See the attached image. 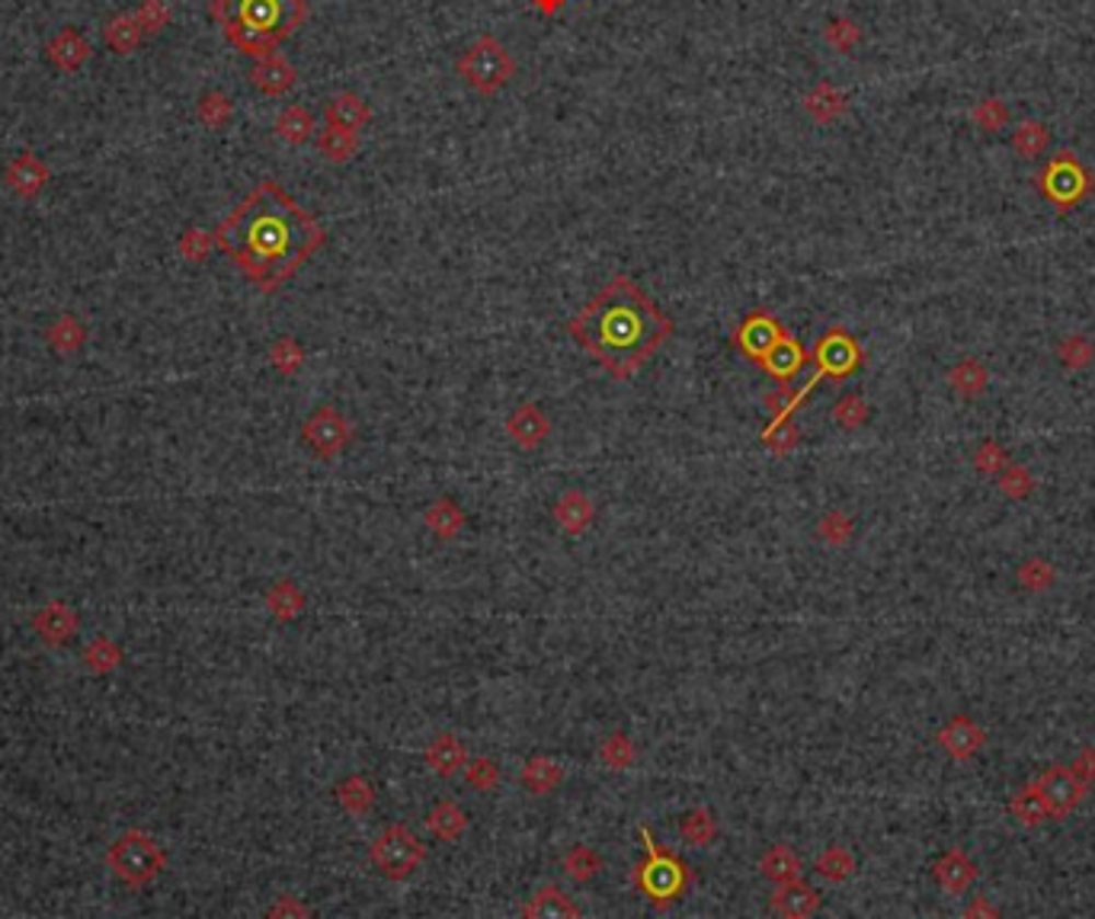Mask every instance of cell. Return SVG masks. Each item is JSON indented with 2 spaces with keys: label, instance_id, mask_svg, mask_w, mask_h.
Segmentation results:
<instances>
[{
  "label": "cell",
  "instance_id": "obj_1",
  "mask_svg": "<svg viewBox=\"0 0 1095 919\" xmlns=\"http://www.w3.org/2000/svg\"><path fill=\"white\" fill-rule=\"evenodd\" d=\"M215 244L260 292H276L324 244V228L276 180H263L215 228Z\"/></svg>",
  "mask_w": 1095,
  "mask_h": 919
},
{
  "label": "cell",
  "instance_id": "obj_2",
  "mask_svg": "<svg viewBox=\"0 0 1095 919\" xmlns=\"http://www.w3.org/2000/svg\"><path fill=\"white\" fill-rule=\"evenodd\" d=\"M567 331L612 376L629 378L664 346L673 324L632 279L615 276L577 318L567 321Z\"/></svg>",
  "mask_w": 1095,
  "mask_h": 919
},
{
  "label": "cell",
  "instance_id": "obj_3",
  "mask_svg": "<svg viewBox=\"0 0 1095 919\" xmlns=\"http://www.w3.org/2000/svg\"><path fill=\"white\" fill-rule=\"evenodd\" d=\"M221 36L247 58L273 55L308 20V0H211Z\"/></svg>",
  "mask_w": 1095,
  "mask_h": 919
},
{
  "label": "cell",
  "instance_id": "obj_4",
  "mask_svg": "<svg viewBox=\"0 0 1095 919\" xmlns=\"http://www.w3.org/2000/svg\"><path fill=\"white\" fill-rule=\"evenodd\" d=\"M1035 189L1038 196L1053 206L1057 215H1067L1076 206H1083L1095 193L1093 170L1086 168L1073 151H1057L1048 158V164L1035 173Z\"/></svg>",
  "mask_w": 1095,
  "mask_h": 919
},
{
  "label": "cell",
  "instance_id": "obj_5",
  "mask_svg": "<svg viewBox=\"0 0 1095 919\" xmlns=\"http://www.w3.org/2000/svg\"><path fill=\"white\" fill-rule=\"evenodd\" d=\"M456 71L464 84L481 96H494L516 78V61L506 51V45L494 36H481L468 45L462 58L456 61Z\"/></svg>",
  "mask_w": 1095,
  "mask_h": 919
},
{
  "label": "cell",
  "instance_id": "obj_6",
  "mask_svg": "<svg viewBox=\"0 0 1095 919\" xmlns=\"http://www.w3.org/2000/svg\"><path fill=\"white\" fill-rule=\"evenodd\" d=\"M110 872L119 877L126 887H148L154 877L168 869V852L141 830H126L119 836L110 852H106Z\"/></svg>",
  "mask_w": 1095,
  "mask_h": 919
},
{
  "label": "cell",
  "instance_id": "obj_7",
  "mask_svg": "<svg viewBox=\"0 0 1095 919\" xmlns=\"http://www.w3.org/2000/svg\"><path fill=\"white\" fill-rule=\"evenodd\" d=\"M1035 782H1038V789L1045 794V804H1048L1051 820H1067L1073 811L1083 807V801H1086V794H1090V785H1086L1070 766H1063V762L1048 766Z\"/></svg>",
  "mask_w": 1095,
  "mask_h": 919
},
{
  "label": "cell",
  "instance_id": "obj_8",
  "mask_svg": "<svg viewBox=\"0 0 1095 919\" xmlns=\"http://www.w3.org/2000/svg\"><path fill=\"white\" fill-rule=\"evenodd\" d=\"M814 359L820 366V376L845 378L862 366V349L843 328H833V331L820 336V343L814 349Z\"/></svg>",
  "mask_w": 1095,
  "mask_h": 919
},
{
  "label": "cell",
  "instance_id": "obj_9",
  "mask_svg": "<svg viewBox=\"0 0 1095 919\" xmlns=\"http://www.w3.org/2000/svg\"><path fill=\"white\" fill-rule=\"evenodd\" d=\"M51 180V170L45 164L36 151H20L7 168H3V186L20 196V199H36L45 189V183Z\"/></svg>",
  "mask_w": 1095,
  "mask_h": 919
},
{
  "label": "cell",
  "instance_id": "obj_10",
  "mask_svg": "<svg viewBox=\"0 0 1095 919\" xmlns=\"http://www.w3.org/2000/svg\"><path fill=\"white\" fill-rule=\"evenodd\" d=\"M938 747L948 753L955 762H970L973 756H980V750L987 747V731L968 717V714H955L942 731H938Z\"/></svg>",
  "mask_w": 1095,
  "mask_h": 919
},
{
  "label": "cell",
  "instance_id": "obj_11",
  "mask_svg": "<svg viewBox=\"0 0 1095 919\" xmlns=\"http://www.w3.org/2000/svg\"><path fill=\"white\" fill-rule=\"evenodd\" d=\"M90 55H93V45H90V39H87L81 30H74V26H65L55 39H48V45H45V61H48L55 71H61V74H74V71H81L87 61H90Z\"/></svg>",
  "mask_w": 1095,
  "mask_h": 919
},
{
  "label": "cell",
  "instance_id": "obj_12",
  "mask_svg": "<svg viewBox=\"0 0 1095 919\" xmlns=\"http://www.w3.org/2000/svg\"><path fill=\"white\" fill-rule=\"evenodd\" d=\"M33 631L48 647H65L81 631V619L68 602H48L33 616Z\"/></svg>",
  "mask_w": 1095,
  "mask_h": 919
},
{
  "label": "cell",
  "instance_id": "obj_13",
  "mask_svg": "<svg viewBox=\"0 0 1095 919\" xmlns=\"http://www.w3.org/2000/svg\"><path fill=\"white\" fill-rule=\"evenodd\" d=\"M932 877H935V884L945 894H965L970 884L977 881V865H973V859H970L965 849L955 846V849H948V852H942L935 859Z\"/></svg>",
  "mask_w": 1095,
  "mask_h": 919
},
{
  "label": "cell",
  "instance_id": "obj_14",
  "mask_svg": "<svg viewBox=\"0 0 1095 919\" xmlns=\"http://www.w3.org/2000/svg\"><path fill=\"white\" fill-rule=\"evenodd\" d=\"M251 84L260 90V93H266V96H283V93H289L292 87H296V81H298V71L279 55V51H273V55H263V58H256L253 61V68H251Z\"/></svg>",
  "mask_w": 1095,
  "mask_h": 919
},
{
  "label": "cell",
  "instance_id": "obj_15",
  "mask_svg": "<svg viewBox=\"0 0 1095 919\" xmlns=\"http://www.w3.org/2000/svg\"><path fill=\"white\" fill-rule=\"evenodd\" d=\"M782 336H785V328H782L772 314L757 311V314H750V318L740 324V331H737V346H740L747 356L762 359Z\"/></svg>",
  "mask_w": 1095,
  "mask_h": 919
},
{
  "label": "cell",
  "instance_id": "obj_16",
  "mask_svg": "<svg viewBox=\"0 0 1095 919\" xmlns=\"http://www.w3.org/2000/svg\"><path fill=\"white\" fill-rule=\"evenodd\" d=\"M324 123H327V128L359 131V128H366L372 123V110H369V103L356 90H339L337 96L327 103V110H324Z\"/></svg>",
  "mask_w": 1095,
  "mask_h": 919
},
{
  "label": "cell",
  "instance_id": "obj_17",
  "mask_svg": "<svg viewBox=\"0 0 1095 919\" xmlns=\"http://www.w3.org/2000/svg\"><path fill=\"white\" fill-rule=\"evenodd\" d=\"M1010 817L1018 824V827H1025V830H1038L1041 824L1051 820L1048 804H1045V794L1038 789V782H1028V785H1022L1018 792L1012 794Z\"/></svg>",
  "mask_w": 1095,
  "mask_h": 919
},
{
  "label": "cell",
  "instance_id": "obj_18",
  "mask_svg": "<svg viewBox=\"0 0 1095 919\" xmlns=\"http://www.w3.org/2000/svg\"><path fill=\"white\" fill-rule=\"evenodd\" d=\"M765 369H769V376H775L779 381H785V378H792V376H798L800 372V366L807 363V353L800 349V343L795 340V336H782L762 359H759Z\"/></svg>",
  "mask_w": 1095,
  "mask_h": 919
},
{
  "label": "cell",
  "instance_id": "obj_19",
  "mask_svg": "<svg viewBox=\"0 0 1095 919\" xmlns=\"http://www.w3.org/2000/svg\"><path fill=\"white\" fill-rule=\"evenodd\" d=\"M804 110L810 113L814 123L830 126V123H837V119L845 113V96L837 90V87L830 84V81H820V84L804 96Z\"/></svg>",
  "mask_w": 1095,
  "mask_h": 919
},
{
  "label": "cell",
  "instance_id": "obj_20",
  "mask_svg": "<svg viewBox=\"0 0 1095 919\" xmlns=\"http://www.w3.org/2000/svg\"><path fill=\"white\" fill-rule=\"evenodd\" d=\"M948 384H952V391L958 398L977 401L987 391V384H990V372H987V366L980 359H961V363H955L948 369Z\"/></svg>",
  "mask_w": 1095,
  "mask_h": 919
},
{
  "label": "cell",
  "instance_id": "obj_21",
  "mask_svg": "<svg viewBox=\"0 0 1095 919\" xmlns=\"http://www.w3.org/2000/svg\"><path fill=\"white\" fill-rule=\"evenodd\" d=\"M103 39H106V45H110L116 55H131V51L141 45V39H145V30H141V23H138L135 13H116V16L106 20V26H103Z\"/></svg>",
  "mask_w": 1095,
  "mask_h": 919
},
{
  "label": "cell",
  "instance_id": "obj_22",
  "mask_svg": "<svg viewBox=\"0 0 1095 919\" xmlns=\"http://www.w3.org/2000/svg\"><path fill=\"white\" fill-rule=\"evenodd\" d=\"M45 343H48L55 353H61V356H71V353L84 349L87 343L84 321L74 318V314H61V318L45 331Z\"/></svg>",
  "mask_w": 1095,
  "mask_h": 919
},
{
  "label": "cell",
  "instance_id": "obj_23",
  "mask_svg": "<svg viewBox=\"0 0 1095 919\" xmlns=\"http://www.w3.org/2000/svg\"><path fill=\"white\" fill-rule=\"evenodd\" d=\"M1048 145H1051V128L1045 126V123H1038V119H1025L1022 126L1012 131V151L1018 158L1035 161V158H1041L1048 151Z\"/></svg>",
  "mask_w": 1095,
  "mask_h": 919
},
{
  "label": "cell",
  "instance_id": "obj_24",
  "mask_svg": "<svg viewBox=\"0 0 1095 919\" xmlns=\"http://www.w3.org/2000/svg\"><path fill=\"white\" fill-rule=\"evenodd\" d=\"M81 664L93 676H110V673H116L119 664H123V647L113 637H93L84 647V654H81Z\"/></svg>",
  "mask_w": 1095,
  "mask_h": 919
},
{
  "label": "cell",
  "instance_id": "obj_25",
  "mask_svg": "<svg viewBox=\"0 0 1095 919\" xmlns=\"http://www.w3.org/2000/svg\"><path fill=\"white\" fill-rule=\"evenodd\" d=\"M318 151L334 161V164H343V161H353L359 154V131H346V128H324L318 135Z\"/></svg>",
  "mask_w": 1095,
  "mask_h": 919
},
{
  "label": "cell",
  "instance_id": "obj_26",
  "mask_svg": "<svg viewBox=\"0 0 1095 919\" xmlns=\"http://www.w3.org/2000/svg\"><path fill=\"white\" fill-rule=\"evenodd\" d=\"M1095 359V346L1090 336L1083 334H1067L1060 343H1057V363L1067 369V372H1083L1090 369Z\"/></svg>",
  "mask_w": 1095,
  "mask_h": 919
},
{
  "label": "cell",
  "instance_id": "obj_27",
  "mask_svg": "<svg viewBox=\"0 0 1095 919\" xmlns=\"http://www.w3.org/2000/svg\"><path fill=\"white\" fill-rule=\"evenodd\" d=\"M276 135L289 145H304L314 135V116L304 106H286L276 116Z\"/></svg>",
  "mask_w": 1095,
  "mask_h": 919
},
{
  "label": "cell",
  "instance_id": "obj_28",
  "mask_svg": "<svg viewBox=\"0 0 1095 919\" xmlns=\"http://www.w3.org/2000/svg\"><path fill=\"white\" fill-rule=\"evenodd\" d=\"M1015 581H1018L1022 589H1028V593H1048V589L1057 584V571H1053V564L1048 558H1038V554H1035V558H1025V561L1018 564Z\"/></svg>",
  "mask_w": 1095,
  "mask_h": 919
},
{
  "label": "cell",
  "instance_id": "obj_29",
  "mask_svg": "<svg viewBox=\"0 0 1095 919\" xmlns=\"http://www.w3.org/2000/svg\"><path fill=\"white\" fill-rule=\"evenodd\" d=\"M996 487H1000V494H1003L1006 501L1022 503L1035 494V478H1031V471H1028L1025 464L1010 461V464L996 474Z\"/></svg>",
  "mask_w": 1095,
  "mask_h": 919
},
{
  "label": "cell",
  "instance_id": "obj_30",
  "mask_svg": "<svg viewBox=\"0 0 1095 919\" xmlns=\"http://www.w3.org/2000/svg\"><path fill=\"white\" fill-rule=\"evenodd\" d=\"M331 423H334V414H331V407H324L318 417L304 426V436H308V443H311L318 452H324V456H331L339 443L346 439V436H343V426L337 423V426L331 429Z\"/></svg>",
  "mask_w": 1095,
  "mask_h": 919
},
{
  "label": "cell",
  "instance_id": "obj_31",
  "mask_svg": "<svg viewBox=\"0 0 1095 919\" xmlns=\"http://www.w3.org/2000/svg\"><path fill=\"white\" fill-rule=\"evenodd\" d=\"M820 907V897L804 887V884H788L779 897H775V910L785 914V917H807Z\"/></svg>",
  "mask_w": 1095,
  "mask_h": 919
},
{
  "label": "cell",
  "instance_id": "obj_32",
  "mask_svg": "<svg viewBox=\"0 0 1095 919\" xmlns=\"http://www.w3.org/2000/svg\"><path fill=\"white\" fill-rule=\"evenodd\" d=\"M196 116L209 128H224L234 116V103L221 90H206L196 103Z\"/></svg>",
  "mask_w": 1095,
  "mask_h": 919
},
{
  "label": "cell",
  "instance_id": "obj_33",
  "mask_svg": "<svg viewBox=\"0 0 1095 919\" xmlns=\"http://www.w3.org/2000/svg\"><path fill=\"white\" fill-rule=\"evenodd\" d=\"M970 123L987 135H996L1000 128L1010 126V106L996 96H987L970 110Z\"/></svg>",
  "mask_w": 1095,
  "mask_h": 919
},
{
  "label": "cell",
  "instance_id": "obj_34",
  "mask_svg": "<svg viewBox=\"0 0 1095 919\" xmlns=\"http://www.w3.org/2000/svg\"><path fill=\"white\" fill-rule=\"evenodd\" d=\"M509 433L516 436V443H522V446H535V443L548 433V423L542 420V414H539L535 407H519L516 417L509 420Z\"/></svg>",
  "mask_w": 1095,
  "mask_h": 919
},
{
  "label": "cell",
  "instance_id": "obj_35",
  "mask_svg": "<svg viewBox=\"0 0 1095 919\" xmlns=\"http://www.w3.org/2000/svg\"><path fill=\"white\" fill-rule=\"evenodd\" d=\"M970 464H973L983 478H996V474L1010 464V456H1006V449H1003L996 439H983V443L973 449Z\"/></svg>",
  "mask_w": 1095,
  "mask_h": 919
},
{
  "label": "cell",
  "instance_id": "obj_36",
  "mask_svg": "<svg viewBox=\"0 0 1095 919\" xmlns=\"http://www.w3.org/2000/svg\"><path fill=\"white\" fill-rule=\"evenodd\" d=\"M817 872L827 877V881L840 884V881H845V877L855 872V859H852V852H849V849H843V846H833V849H827V852L820 855V862H817Z\"/></svg>",
  "mask_w": 1095,
  "mask_h": 919
},
{
  "label": "cell",
  "instance_id": "obj_37",
  "mask_svg": "<svg viewBox=\"0 0 1095 919\" xmlns=\"http://www.w3.org/2000/svg\"><path fill=\"white\" fill-rule=\"evenodd\" d=\"M135 16H138L145 36H158V33H164L170 26V7L164 0H141V7L135 10Z\"/></svg>",
  "mask_w": 1095,
  "mask_h": 919
},
{
  "label": "cell",
  "instance_id": "obj_38",
  "mask_svg": "<svg viewBox=\"0 0 1095 919\" xmlns=\"http://www.w3.org/2000/svg\"><path fill=\"white\" fill-rule=\"evenodd\" d=\"M211 248H218V244H215V234L203 231V228H189V231H183V238H180V253H183L189 263H203V260H209Z\"/></svg>",
  "mask_w": 1095,
  "mask_h": 919
},
{
  "label": "cell",
  "instance_id": "obj_39",
  "mask_svg": "<svg viewBox=\"0 0 1095 919\" xmlns=\"http://www.w3.org/2000/svg\"><path fill=\"white\" fill-rule=\"evenodd\" d=\"M823 39L833 45L837 51H852L858 45V39H862V30L852 20H833V23H827Z\"/></svg>",
  "mask_w": 1095,
  "mask_h": 919
},
{
  "label": "cell",
  "instance_id": "obj_40",
  "mask_svg": "<svg viewBox=\"0 0 1095 919\" xmlns=\"http://www.w3.org/2000/svg\"><path fill=\"white\" fill-rule=\"evenodd\" d=\"M833 417H837V423H840L843 429H858V426L868 420V404H865L858 394H845L843 401L837 404Z\"/></svg>",
  "mask_w": 1095,
  "mask_h": 919
},
{
  "label": "cell",
  "instance_id": "obj_41",
  "mask_svg": "<svg viewBox=\"0 0 1095 919\" xmlns=\"http://www.w3.org/2000/svg\"><path fill=\"white\" fill-rule=\"evenodd\" d=\"M266 602H269V609L276 612V619H292V616H296V609L301 606L296 586H289V584L276 586V589L269 593V599H266Z\"/></svg>",
  "mask_w": 1095,
  "mask_h": 919
},
{
  "label": "cell",
  "instance_id": "obj_42",
  "mask_svg": "<svg viewBox=\"0 0 1095 919\" xmlns=\"http://www.w3.org/2000/svg\"><path fill=\"white\" fill-rule=\"evenodd\" d=\"M765 875L779 877V881H792V877L798 875V859L788 849H775L765 859Z\"/></svg>",
  "mask_w": 1095,
  "mask_h": 919
},
{
  "label": "cell",
  "instance_id": "obj_43",
  "mask_svg": "<svg viewBox=\"0 0 1095 919\" xmlns=\"http://www.w3.org/2000/svg\"><path fill=\"white\" fill-rule=\"evenodd\" d=\"M820 536L833 544L849 542V539H852V522H849V516H843V513H830V516L820 522Z\"/></svg>",
  "mask_w": 1095,
  "mask_h": 919
},
{
  "label": "cell",
  "instance_id": "obj_44",
  "mask_svg": "<svg viewBox=\"0 0 1095 919\" xmlns=\"http://www.w3.org/2000/svg\"><path fill=\"white\" fill-rule=\"evenodd\" d=\"M273 363L283 369V372H296L298 366H301V349H298V343L296 340H279L276 346H273Z\"/></svg>",
  "mask_w": 1095,
  "mask_h": 919
},
{
  "label": "cell",
  "instance_id": "obj_45",
  "mask_svg": "<svg viewBox=\"0 0 1095 919\" xmlns=\"http://www.w3.org/2000/svg\"><path fill=\"white\" fill-rule=\"evenodd\" d=\"M1070 769L1093 789L1095 785V747H1086V750L1076 753V759L1070 762Z\"/></svg>",
  "mask_w": 1095,
  "mask_h": 919
},
{
  "label": "cell",
  "instance_id": "obj_46",
  "mask_svg": "<svg viewBox=\"0 0 1095 919\" xmlns=\"http://www.w3.org/2000/svg\"><path fill=\"white\" fill-rule=\"evenodd\" d=\"M433 756H442V759H433L436 772L449 776V772H452V766H456V759H462V750H459V744H456V747H452V753H446V740H439V744H436V750H433Z\"/></svg>",
  "mask_w": 1095,
  "mask_h": 919
},
{
  "label": "cell",
  "instance_id": "obj_47",
  "mask_svg": "<svg viewBox=\"0 0 1095 919\" xmlns=\"http://www.w3.org/2000/svg\"><path fill=\"white\" fill-rule=\"evenodd\" d=\"M965 917H970V919L973 917H1000V910H996V907H990V904H987V897H973V900H970V907L965 910Z\"/></svg>",
  "mask_w": 1095,
  "mask_h": 919
},
{
  "label": "cell",
  "instance_id": "obj_48",
  "mask_svg": "<svg viewBox=\"0 0 1095 919\" xmlns=\"http://www.w3.org/2000/svg\"><path fill=\"white\" fill-rule=\"evenodd\" d=\"M532 3H535V10H539L542 16H554L567 0H532Z\"/></svg>",
  "mask_w": 1095,
  "mask_h": 919
}]
</instances>
